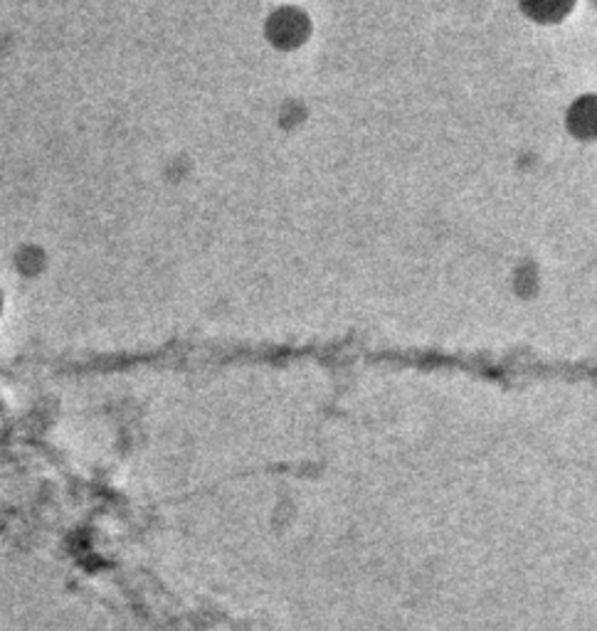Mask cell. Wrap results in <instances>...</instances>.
Here are the masks:
<instances>
[{
	"instance_id": "cell-1",
	"label": "cell",
	"mask_w": 597,
	"mask_h": 631,
	"mask_svg": "<svg viewBox=\"0 0 597 631\" xmlns=\"http://www.w3.org/2000/svg\"><path fill=\"white\" fill-rule=\"evenodd\" d=\"M523 3H526L531 15L548 21V17L563 15L573 5V0H523Z\"/></svg>"
}]
</instances>
